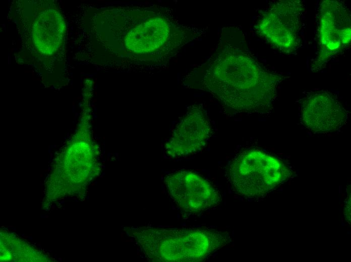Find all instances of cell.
Instances as JSON below:
<instances>
[{"label": "cell", "instance_id": "1", "mask_svg": "<svg viewBox=\"0 0 351 262\" xmlns=\"http://www.w3.org/2000/svg\"><path fill=\"white\" fill-rule=\"evenodd\" d=\"M203 67V88L227 110L236 113L268 111L282 79L226 39Z\"/></svg>", "mask_w": 351, "mask_h": 262}, {"label": "cell", "instance_id": "2", "mask_svg": "<svg viewBox=\"0 0 351 262\" xmlns=\"http://www.w3.org/2000/svg\"><path fill=\"white\" fill-rule=\"evenodd\" d=\"M127 233L152 261H200L230 241L227 232L214 229L141 227Z\"/></svg>", "mask_w": 351, "mask_h": 262}, {"label": "cell", "instance_id": "3", "mask_svg": "<svg viewBox=\"0 0 351 262\" xmlns=\"http://www.w3.org/2000/svg\"><path fill=\"white\" fill-rule=\"evenodd\" d=\"M290 175V169L282 160L255 149L240 153L227 168V178L235 191L252 198L270 192Z\"/></svg>", "mask_w": 351, "mask_h": 262}, {"label": "cell", "instance_id": "4", "mask_svg": "<svg viewBox=\"0 0 351 262\" xmlns=\"http://www.w3.org/2000/svg\"><path fill=\"white\" fill-rule=\"evenodd\" d=\"M164 183L169 195L182 211L199 213L207 211L220 202L218 191L198 174L179 171L168 175Z\"/></svg>", "mask_w": 351, "mask_h": 262}, {"label": "cell", "instance_id": "5", "mask_svg": "<svg viewBox=\"0 0 351 262\" xmlns=\"http://www.w3.org/2000/svg\"><path fill=\"white\" fill-rule=\"evenodd\" d=\"M210 132L206 113L201 107L194 106L176 125L165 145V151L174 158L197 153L205 146Z\"/></svg>", "mask_w": 351, "mask_h": 262}, {"label": "cell", "instance_id": "6", "mask_svg": "<svg viewBox=\"0 0 351 262\" xmlns=\"http://www.w3.org/2000/svg\"><path fill=\"white\" fill-rule=\"evenodd\" d=\"M347 119L346 110L335 96L325 91L308 97L302 107V121L305 126L317 133L339 129Z\"/></svg>", "mask_w": 351, "mask_h": 262}, {"label": "cell", "instance_id": "7", "mask_svg": "<svg viewBox=\"0 0 351 262\" xmlns=\"http://www.w3.org/2000/svg\"><path fill=\"white\" fill-rule=\"evenodd\" d=\"M275 5L263 14L257 25L259 33L271 44L288 50L294 47L300 10L296 5Z\"/></svg>", "mask_w": 351, "mask_h": 262}, {"label": "cell", "instance_id": "8", "mask_svg": "<svg viewBox=\"0 0 351 262\" xmlns=\"http://www.w3.org/2000/svg\"><path fill=\"white\" fill-rule=\"evenodd\" d=\"M171 26L165 18L155 17L138 25L127 35V48L136 53L155 51L170 38Z\"/></svg>", "mask_w": 351, "mask_h": 262}, {"label": "cell", "instance_id": "9", "mask_svg": "<svg viewBox=\"0 0 351 262\" xmlns=\"http://www.w3.org/2000/svg\"><path fill=\"white\" fill-rule=\"evenodd\" d=\"M325 6L321 18V42L323 47L336 51L350 40V21L344 9L337 5Z\"/></svg>", "mask_w": 351, "mask_h": 262}, {"label": "cell", "instance_id": "10", "mask_svg": "<svg viewBox=\"0 0 351 262\" xmlns=\"http://www.w3.org/2000/svg\"><path fill=\"white\" fill-rule=\"evenodd\" d=\"M65 28L59 13L49 11L41 14L34 26L33 39L36 47L46 54L54 52L63 42Z\"/></svg>", "mask_w": 351, "mask_h": 262}]
</instances>
